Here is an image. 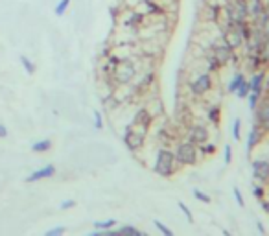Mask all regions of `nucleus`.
<instances>
[{"instance_id":"nucleus-1","label":"nucleus","mask_w":269,"mask_h":236,"mask_svg":"<svg viewBox=\"0 0 269 236\" xmlns=\"http://www.w3.org/2000/svg\"><path fill=\"white\" fill-rule=\"evenodd\" d=\"M181 168L175 159V153L172 149L168 148H161L157 151V157H155V165H153V170L155 174H159L161 177H172V175L177 174V170Z\"/></svg>"},{"instance_id":"nucleus-2","label":"nucleus","mask_w":269,"mask_h":236,"mask_svg":"<svg viewBox=\"0 0 269 236\" xmlns=\"http://www.w3.org/2000/svg\"><path fill=\"white\" fill-rule=\"evenodd\" d=\"M137 74H138L137 65H135L133 59H129V57L127 59H120L111 72V82L114 85H129V83L137 80Z\"/></svg>"},{"instance_id":"nucleus-3","label":"nucleus","mask_w":269,"mask_h":236,"mask_svg":"<svg viewBox=\"0 0 269 236\" xmlns=\"http://www.w3.org/2000/svg\"><path fill=\"white\" fill-rule=\"evenodd\" d=\"M173 153H175V159H177L179 166H196L198 165V159H199L198 146L192 144L190 140L179 142Z\"/></svg>"},{"instance_id":"nucleus-4","label":"nucleus","mask_w":269,"mask_h":236,"mask_svg":"<svg viewBox=\"0 0 269 236\" xmlns=\"http://www.w3.org/2000/svg\"><path fill=\"white\" fill-rule=\"evenodd\" d=\"M146 135H147L146 129L129 124L126 128V131H124V144H126V148L129 149V151H138V149H142L144 142H146Z\"/></svg>"},{"instance_id":"nucleus-5","label":"nucleus","mask_w":269,"mask_h":236,"mask_svg":"<svg viewBox=\"0 0 269 236\" xmlns=\"http://www.w3.org/2000/svg\"><path fill=\"white\" fill-rule=\"evenodd\" d=\"M210 89H212V76H210V72H203V74L196 76L192 82H190V93L198 98L208 94L210 93Z\"/></svg>"},{"instance_id":"nucleus-6","label":"nucleus","mask_w":269,"mask_h":236,"mask_svg":"<svg viewBox=\"0 0 269 236\" xmlns=\"http://www.w3.org/2000/svg\"><path fill=\"white\" fill-rule=\"evenodd\" d=\"M223 41L228 48H233V50H238L242 45H244V37H242V31H240L238 24H234V22H228V26L225 28V33H223Z\"/></svg>"},{"instance_id":"nucleus-7","label":"nucleus","mask_w":269,"mask_h":236,"mask_svg":"<svg viewBox=\"0 0 269 236\" xmlns=\"http://www.w3.org/2000/svg\"><path fill=\"white\" fill-rule=\"evenodd\" d=\"M208 56L212 57L219 67H225V65H228V63L233 61L234 50L233 48H228L227 45L223 43V45H216V47L210 48V54H208Z\"/></svg>"},{"instance_id":"nucleus-8","label":"nucleus","mask_w":269,"mask_h":236,"mask_svg":"<svg viewBox=\"0 0 269 236\" xmlns=\"http://www.w3.org/2000/svg\"><path fill=\"white\" fill-rule=\"evenodd\" d=\"M208 139H210V133H208L207 126H203V124H196V126H192V128L188 129V140L192 144H196V146H201V144L208 142Z\"/></svg>"},{"instance_id":"nucleus-9","label":"nucleus","mask_w":269,"mask_h":236,"mask_svg":"<svg viewBox=\"0 0 269 236\" xmlns=\"http://www.w3.org/2000/svg\"><path fill=\"white\" fill-rule=\"evenodd\" d=\"M253 177L262 185L269 183V161L265 159H256L253 161Z\"/></svg>"},{"instance_id":"nucleus-10","label":"nucleus","mask_w":269,"mask_h":236,"mask_svg":"<svg viewBox=\"0 0 269 236\" xmlns=\"http://www.w3.org/2000/svg\"><path fill=\"white\" fill-rule=\"evenodd\" d=\"M254 111H256V124L264 131H269V98L260 100L258 107L254 109Z\"/></svg>"},{"instance_id":"nucleus-11","label":"nucleus","mask_w":269,"mask_h":236,"mask_svg":"<svg viewBox=\"0 0 269 236\" xmlns=\"http://www.w3.org/2000/svg\"><path fill=\"white\" fill-rule=\"evenodd\" d=\"M133 126H138V128L146 129V131H149V128H151L153 124V114L149 113V109L147 107H140L135 113V118H133Z\"/></svg>"},{"instance_id":"nucleus-12","label":"nucleus","mask_w":269,"mask_h":236,"mask_svg":"<svg viewBox=\"0 0 269 236\" xmlns=\"http://www.w3.org/2000/svg\"><path fill=\"white\" fill-rule=\"evenodd\" d=\"M265 133H267V131H264L258 124H254L253 128H251V131H249V137H247V153H253V149L256 148V146H260V142H262Z\"/></svg>"},{"instance_id":"nucleus-13","label":"nucleus","mask_w":269,"mask_h":236,"mask_svg":"<svg viewBox=\"0 0 269 236\" xmlns=\"http://www.w3.org/2000/svg\"><path fill=\"white\" fill-rule=\"evenodd\" d=\"M54 174H56V166L46 165V166H43V168L35 170V172H31V174L26 177V183H37V181L48 179V177H54Z\"/></svg>"},{"instance_id":"nucleus-14","label":"nucleus","mask_w":269,"mask_h":236,"mask_svg":"<svg viewBox=\"0 0 269 236\" xmlns=\"http://www.w3.org/2000/svg\"><path fill=\"white\" fill-rule=\"evenodd\" d=\"M264 82H265V72L264 70H254L253 77L249 80L251 93H256V94L264 93Z\"/></svg>"},{"instance_id":"nucleus-15","label":"nucleus","mask_w":269,"mask_h":236,"mask_svg":"<svg viewBox=\"0 0 269 236\" xmlns=\"http://www.w3.org/2000/svg\"><path fill=\"white\" fill-rule=\"evenodd\" d=\"M245 80V74L244 72H236V74H234L233 77H230V82H228V85H227V91L230 94H234L236 93V89L240 87V83L244 82Z\"/></svg>"},{"instance_id":"nucleus-16","label":"nucleus","mask_w":269,"mask_h":236,"mask_svg":"<svg viewBox=\"0 0 269 236\" xmlns=\"http://www.w3.org/2000/svg\"><path fill=\"white\" fill-rule=\"evenodd\" d=\"M50 148H52V140H48V139L37 140V142L31 144V151H33V153H46Z\"/></svg>"},{"instance_id":"nucleus-17","label":"nucleus","mask_w":269,"mask_h":236,"mask_svg":"<svg viewBox=\"0 0 269 236\" xmlns=\"http://www.w3.org/2000/svg\"><path fill=\"white\" fill-rule=\"evenodd\" d=\"M207 118H208V122L214 124V126L219 124V120H221V107H219V105H212V107L208 109Z\"/></svg>"},{"instance_id":"nucleus-18","label":"nucleus","mask_w":269,"mask_h":236,"mask_svg":"<svg viewBox=\"0 0 269 236\" xmlns=\"http://www.w3.org/2000/svg\"><path fill=\"white\" fill-rule=\"evenodd\" d=\"M249 93H251V85H249V80H244V82L240 83V87L236 89V96L240 98V100H245V98L249 96Z\"/></svg>"},{"instance_id":"nucleus-19","label":"nucleus","mask_w":269,"mask_h":236,"mask_svg":"<svg viewBox=\"0 0 269 236\" xmlns=\"http://www.w3.org/2000/svg\"><path fill=\"white\" fill-rule=\"evenodd\" d=\"M21 65L28 76H33V74H35V65L31 63V59L28 56H21Z\"/></svg>"},{"instance_id":"nucleus-20","label":"nucleus","mask_w":269,"mask_h":236,"mask_svg":"<svg viewBox=\"0 0 269 236\" xmlns=\"http://www.w3.org/2000/svg\"><path fill=\"white\" fill-rule=\"evenodd\" d=\"M72 0H59L56 4V8H54V15L56 17H63L66 13V10H68V6H70Z\"/></svg>"},{"instance_id":"nucleus-21","label":"nucleus","mask_w":269,"mask_h":236,"mask_svg":"<svg viewBox=\"0 0 269 236\" xmlns=\"http://www.w3.org/2000/svg\"><path fill=\"white\" fill-rule=\"evenodd\" d=\"M117 220H105V221H94V229L96 231H107V229H114Z\"/></svg>"},{"instance_id":"nucleus-22","label":"nucleus","mask_w":269,"mask_h":236,"mask_svg":"<svg viewBox=\"0 0 269 236\" xmlns=\"http://www.w3.org/2000/svg\"><path fill=\"white\" fill-rule=\"evenodd\" d=\"M216 149H218V148H216V144H210V142H205V144H201V146H198V151H199V153H201V155H207V157H208V155H214V153H216Z\"/></svg>"},{"instance_id":"nucleus-23","label":"nucleus","mask_w":269,"mask_h":236,"mask_svg":"<svg viewBox=\"0 0 269 236\" xmlns=\"http://www.w3.org/2000/svg\"><path fill=\"white\" fill-rule=\"evenodd\" d=\"M118 236H140V231L138 229H135V227L131 225H124L118 229Z\"/></svg>"},{"instance_id":"nucleus-24","label":"nucleus","mask_w":269,"mask_h":236,"mask_svg":"<svg viewBox=\"0 0 269 236\" xmlns=\"http://www.w3.org/2000/svg\"><path fill=\"white\" fill-rule=\"evenodd\" d=\"M153 225H155V229H157V231L161 232V234H163V236H175V234H173L172 229H170V227H168V225H164L163 221L155 220V221H153Z\"/></svg>"},{"instance_id":"nucleus-25","label":"nucleus","mask_w":269,"mask_h":236,"mask_svg":"<svg viewBox=\"0 0 269 236\" xmlns=\"http://www.w3.org/2000/svg\"><path fill=\"white\" fill-rule=\"evenodd\" d=\"M177 205H179V209H181V212H183L184 216H186V221L188 223H194V212L190 211V207L184 203V201H177Z\"/></svg>"},{"instance_id":"nucleus-26","label":"nucleus","mask_w":269,"mask_h":236,"mask_svg":"<svg viewBox=\"0 0 269 236\" xmlns=\"http://www.w3.org/2000/svg\"><path fill=\"white\" fill-rule=\"evenodd\" d=\"M192 194H194V198H196L198 201H201V203H207V205H210V203H212V198H210L208 194H205V192H201L199 188L194 190Z\"/></svg>"},{"instance_id":"nucleus-27","label":"nucleus","mask_w":269,"mask_h":236,"mask_svg":"<svg viewBox=\"0 0 269 236\" xmlns=\"http://www.w3.org/2000/svg\"><path fill=\"white\" fill-rule=\"evenodd\" d=\"M260 100H262V94H256V93H249V96H247L249 107H251V109H253V111H254V109L258 107Z\"/></svg>"},{"instance_id":"nucleus-28","label":"nucleus","mask_w":269,"mask_h":236,"mask_svg":"<svg viewBox=\"0 0 269 236\" xmlns=\"http://www.w3.org/2000/svg\"><path fill=\"white\" fill-rule=\"evenodd\" d=\"M233 137H234V140L242 139V120H240V118H236L233 122Z\"/></svg>"},{"instance_id":"nucleus-29","label":"nucleus","mask_w":269,"mask_h":236,"mask_svg":"<svg viewBox=\"0 0 269 236\" xmlns=\"http://www.w3.org/2000/svg\"><path fill=\"white\" fill-rule=\"evenodd\" d=\"M253 195L258 201L264 200V198H265V185H262V183H260V185H254L253 186Z\"/></svg>"},{"instance_id":"nucleus-30","label":"nucleus","mask_w":269,"mask_h":236,"mask_svg":"<svg viewBox=\"0 0 269 236\" xmlns=\"http://www.w3.org/2000/svg\"><path fill=\"white\" fill-rule=\"evenodd\" d=\"M233 194H234L236 203H238V207H245V200H244V195H242V190H240L238 186H234L233 188Z\"/></svg>"},{"instance_id":"nucleus-31","label":"nucleus","mask_w":269,"mask_h":236,"mask_svg":"<svg viewBox=\"0 0 269 236\" xmlns=\"http://www.w3.org/2000/svg\"><path fill=\"white\" fill-rule=\"evenodd\" d=\"M223 159H225V165L233 163V148H230V144H227L223 148Z\"/></svg>"},{"instance_id":"nucleus-32","label":"nucleus","mask_w":269,"mask_h":236,"mask_svg":"<svg viewBox=\"0 0 269 236\" xmlns=\"http://www.w3.org/2000/svg\"><path fill=\"white\" fill-rule=\"evenodd\" d=\"M94 128L103 129V116H102L100 111H94Z\"/></svg>"},{"instance_id":"nucleus-33","label":"nucleus","mask_w":269,"mask_h":236,"mask_svg":"<svg viewBox=\"0 0 269 236\" xmlns=\"http://www.w3.org/2000/svg\"><path fill=\"white\" fill-rule=\"evenodd\" d=\"M63 234H65V227H54V229L45 232V236H63Z\"/></svg>"},{"instance_id":"nucleus-34","label":"nucleus","mask_w":269,"mask_h":236,"mask_svg":"<svg viewBox=\"0 0 269 236\" xmlns=\"http://www.w3.org/2000/svg\"><path fill=\"white\" fill-rule=\"evenodd\" d=\"M76 205V201L74 200H65V201H61V211H68V209H72V207Z\"/></svg>"},{"instance_id":"nucleus-35","label":"nucleus","mask_w":269,"mask_h":236,"mask_svg":"<svg viewBox=\"0 0 269 236\" xmlns=\"http://www.w3.org/2000/svg\"><path fill=\"white\" fill-rule=\"evenodd\" d=\"M6 137H8V128L4 124H0V139H6Z\"/></svg>"},{"instance_id":"nucleus-36","label":"nucleus","mask_w":269,"mask_h":236,"mask_svg":"<svg viewBox=\"0 0 269 236\" xmlns=\"http://www.w3.org/2000/svg\"><path fill=\"white\" fill-rule=\"evenodd\" d=\"M256 229H258V231H260V232H262V234H264V236H265V234H267V231H265V227H264V223H262V221H260V220H258V221H256Z\"/></svg>"},{"instance_id":"nucleus-37","label":"nucleus","mask_w":269,"mask_h":236,"mask_svg":"<svg viewBox=\"0 0 269 236\" xmlns=\"http://www.w3.org/2000/svg\"><path fill=\"white\" fill-rule=\"evenodd\" d=\"M260 205H262V209H264V211L269 214V201L265 200V198H264V200H260Z\"/></svg>"},{"instance_id":"nucleus-38","label":"nucleus","mask_w":269,"mask_h":236,"mask_svg":"<svg viewBox=\"0 0 269 236\" xmlns=\"http://www.w3.org/2000/svg\"><path fill=\"white\" fill-rule=\"evenodd\" d=\"M223 234H225V236H233V234H230V232L227 231V229H223Z\"/></svg>"},{"instance_id":"nucleus-39","label":"nucleus","mask_w":269,"mask_h":236,"mask_svg":"<svg viewBox=\"0 0 269 236\" xmlns=\"http://www.w3.org/2000/svg\"><path fill=\"white\" fill-rule=\"evenodd\" d=\"M89 236H100V231H96V232H92V234H89Z\"/></svg>"}]
</instances>
